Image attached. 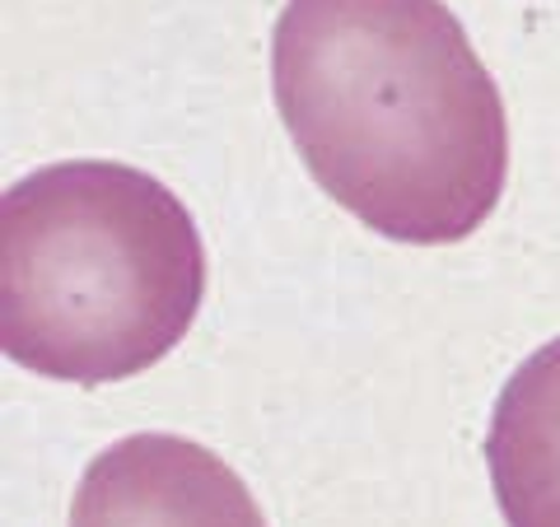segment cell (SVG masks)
I'll return each instance as SVG.
<instances>
[{
  "label": "cell",
  "instance_id": "6da1fadb",
  "mask_svg": "<svg viewBox=\"0 0 560 527\" xmlns=\"http://www.w3.org/2000/svg\"><path fill=\"white\" fill-rule=\"evenodd\" d=\"M271 90L313 183L374 234L440 248L500 206L504 98L444 0H285Z\"/></svg>",
  "mask_w": 560,
  "mask_h": 527
},
{
  "label": "cell",
  "instance_id": "7a4b0ae2",
  "mask_svg": "<svg viewBox=\"0 0 560 527\" xmlns=\"http://www.w3.org/2000/svg\"><path fill=\"white\" fill-rule=\"evenodd\" d=\"M201 298V234L150 173L70 160L0 197V346L28 374L84 388L145 374Z\"/></svg>",
  "mask_w": 560,
  "mask_h": 527
},
{
  "label": "cell",
  "instance_id": "3957f363",
  "mask_svg": "<svg viewBox=\"0 0 560 527\" xmlns=\"http://www.w3.org/2000/svg\"><path fill=\"white\" fill-rule=\"evenodd\" d=\"M70 527H267V518L210 448L183 434H131L80 477Z\"/></svg>",
  "mask_w": 560,
  "mask_h": 527
},
{
  "label": "cell",
  "instance_id": "277c9868",
  "mask_svg": "<svg viewBox=\"0 0 560 527\" xmlns=\"http://www.w3.org/2000/svg\"><path fill=\"white\" fill-rule=\"evenodd\" d=\"M486 467L510 527H560V337L523 360L490 415Z\"/></svg>",
  "mask_w": 560,
  "mask_h": 527
}]
</instances>
